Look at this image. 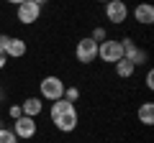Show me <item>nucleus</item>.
I'll list each match as a JSON object with an SVG mask.
<instances>
[{
  "mask_svg": "<svg viewBox=\"0 0 154 143\" xmlns=\"http://www.w3.org/2000/svg\"><path fill=\"white\" fill-rule=\"evenodd\" d=\"M98 3H108V0H98Z\"/></svg>",
  "mask_w": 154,
  "mask_h": 143,
  "instance_id": "23",
  "label": "nucleus"
},
{
  "mask_svg": "<svg viewBox=\"0 0 154 143\" xmlns=\"http://www.w3.org/2000/svg\"><path fill=\"white\" fill-rule=\"evenodd\" d=\"M146 87L154 89V72H146Z\"/></svg>",
  "mask_w": 154,
  "mask_h": 143,
  "instance_id": "19",
  "label": "nucleus"
},
{
  "mask_svg": "<svg viewBox=\"0 0 154 143\" xmlns=\"http://www.w3.org/2000/svg\"><path fill=\"white\" fill-rule=\"evenodd\" d=\"M105 36H108V33H105V28H95V31H93V36H90V39H93V41H105Z\"/></svg>",
  "mask_w": 154,
  "mask_h": 143,
  "instance_id": "16",
  "label": "nucleus"
},
{
  "mask_svg": "<svg viewBox=\"0 0 154 143\" xmlns=\"http://www.w3.org/2000/svg\"><path fill=\"white\" fill-rule=\"evenodd\" d=\"M134 18H136L141 26H149V23L154 21V8L149 5V3H139V5L134 8Z\"/></svg>",
  "mask_w": 154,
  "mask_h": 143,
  "instance_id": "10",
  "label": "nucleus"
},
{
  "mask_svg": "<svg viewBox=\"0 0 154 143\" xmlns=\"http://www.w3.org/2000/svg\"><path fill=\"white\" fill-rule=\"evenodd\" d=\"M13 133H16V138H33L36 136V118H16V128H13Z\"/></svg>",
  "mask_w": 154,
  "mask_h": 143,
  "instance_id": "8",
  "label": "nucleus"
},
{
  "mask_svg": "<svg viewBox=\"0 0 154 143\" xmlns=\"http://www.w3.org/2000/svg\"><path fill=\"white\" fill-rule=\"evenodd\" d=\"M75 54H77V61H82V64L95 61V59H98V41H93L90 36H88V39H80V41H77Z\"/></svg>",
  "mask_w": 154,
  "mask_h": 143,
  "instance_id": "4",
  "label": "nucleus"
},
{
  "mask_svg": "<svg viewBox=\"0 0 154 143\" xmlns=\"http://www.w3.org/2000/svg\"><path fill=\"white\" fill-rule=\"evenodd\" d=\"M31 3H36V5H44V3H49V0H31Z\"/></svg>",
  "mask_w": 154,
  "mask_h": 143,
  "instance_id": "21",
  "label": "nucleus"
},
{
  "mask_svg": "<svg viewBox=\"0 0 154 143\" xmlns=\"http://www.w3.org/2000/svg\"><path fill=\"white\" fill-rule=\"evenodd\" d=\"M38 16H41V5H36V3H31V0H26V3H21V5H18V21H21L23 26L36 23Z\"/></svg>",
  "mask_w": 154,
  "mask_h": 143,
  "instance_id": "7",
  "label": "nucleus"
},
{
  "mask_svg": "<svg viewBox=\"0 0 154 143\" xmlns=\"http://www.w3.org/2000/svg\"><path fill=\"white\" fill-rule=\"evenodd\" d=\"M98 56L108 64H116V61L123 59V49H121V41H100L98 44Z\"/></svg>",
  "mask_w": 154,
  "mask_h": 143,
  "instance_id": "3",
  "label": "nucleus"
},
{
  "mask_svg": "<svg viewBox=\"0 0 154 143\" xmlns=\"http://www.w3.org/2000/svg\"><path fill=\"white\" fill-rule=\"evenodd\" d=\"M8 41H11V36H8V33H0V51H5Z\"/></svg>",
  "mask_w": 154,
  "mask_h": 143,
  "instance_id": "18",
  "label": "nucleus"
},
{
  "mask_svg": "<svg viewBox=\"0 0 154 143\" xmlns=\"http://www.w3.org/2000/svg\"><path fill=\"white\" fill-rule=\"evenodd\" d=\"M51 123L57 125V130L62 133H72L77 128V110H75V102H69V100H54L51 102Z\"/></svg>",
  "mask_w": 154,
  "mask_h": 143,
  "instance_id": "1",
  "label": "nucleus"
},
{
  "mask_svg": "<svg viewBox=\"0 0 154 143\" xmlns=\"http://www.w3.org/2000/svg\"><path fill=\"white\" fill-rule=\"evenodd\" d=\"M5 61H8V56H5V51H0V69L5 66Z\"/></svg>",
  "mask_w": 154,
  "mask_h": 143,
  "instance_id": "20",
  "label": "nucleus"
},
{
  "mask_svg": "<svg viewBox=\"0 0 154 143\" xmlns=\"http://www.w3.org/2000/svg\"><path fill=\"white\" fill-rule=\"evenodd\" d=\"M23 112H21V105H11V118L16 120V118H21Z\"/></svg>",
  "mask_w": 154,
  "mask_h": 143,
  "instance_id": "17",
  "label": "nucleus"
},
{
  "mask_svg": "<svg viewBox=\"0 0 154 143\" xmlns=\"http://www.w3.org/2000/svg\"><path fill=\"white\" fill-rule=\"evenodd\" d=\"M64 100H69V102H75L77 97H80V89L77 87H64V95H62Z\"/></svg>",
  "mask_w": 154,
  "mask_h": 143,
  "instance_id": "15",
  "label": "nucleus"
},
{
  "mask_svg": "<svg viewBox=\"0 0 154 143\" xmlns=\"http://www.w3.org/2000/svg\"><path fill=\"white\" fill-rule=\"evenodd\" d=\"M0 128H3V120H0Z\"/></svg>",
  "mask_w": 154,
  "mask_h": 143,
  "instance_id": "24",
  "label": "nucleus"
},
{
  "mask_svg": "<svg viewBox=\"0 0 154 143\" xmlns=\"http://www.w3.org/2000/svg\"><path fill=\"white\" fill-rule=\"evenodd\" d=\"M116 74L118 77H123V79H128L134 74V64L128 59H121V61H116Z\"/></svg>",
  "mask_w": 154,
  "mask_h": 143,
  "instance_id": "13",
  "label": "nucleus"
},
{
  "mask_svg": "<svg viewBox=\"0 0 154 143\" xmlns=\"http://www.w3.org/2000/svg\"><path fill=\"white\" fill-rule=\"evenodd\" d=\"M38 92H41L44 100H49V102L62 100V95H64V82H62L59 77H54V74H49V77H44L38 82Z\"/></svg>",
  "mask_w": 154,
  "mask_h": 143,
  "instance_id": "2",
  "label": "nucleus"
},
{
  "mask_svg": "<svg viewBox=\"0 0 154 143\" xmlns=\"http://www.w3.org/2000/svg\"><path fill=\"white\" fill-rule=\"evenodd\" d=\"M0 143H18L16 133L8 130V128H0Z\"/></svg>",
  "mask_w": 154,
  "mask_h": 143,
  "instance_id": "14",
  "label": "nucleus"
},
{
  "mask_svg": "<svg viewBox=\"0 0 154 143\" xmlns=\"http://www.w3.org/2000/svg\"><path fill=\"white\" fill-rule=\"evenodd\" d=\"M121 49H123V59H128L134 66L146 61V51L139 49V46L134 44V39H121Z\"/></svg>",
  "mask_w": 154,
  "mask_h": 143,
  "instance_id": "6",
  "label": "nucleus"
},
{
  "mask_svg": "<svg viewBox=\"0 0 154 143\" xmlns=\"http://www.w3.org/2000/svg\"><path fill=\"white\" fill-rule=\"evenodd\" d=\"M139 123H144V125H152L154 123V105L152 102H144L139 107Z\"/></svg>",
  "mask_w": 154,
  "mask_h": 143,
  "instance_id": "12",
  "label": "nucleus"
},
{
  "mask_svg": "<svg viewBox=\"0 0 154 143\" xmlns=\"http://www.w3.org/2000/svg\"><path fill=\"white\" fill-rule=\"evenodd\" d=\"M41 110H44V102L38 97H28V100H23V105H21V112L26 118H36Z\"/></svg>",
  "mask_w": 154,
  "mask_h": 143,
  "instance_id": "11",
  "label": "nucleus"
},
{
  "mask_svg": "<svg viewBox=\"0 0 154 143\" xmlns=\"http://www.w3.org/2000/svg\"><path fill=\"white\" fill-rule=\"evenodd\" d=\"M105 18H108L110 23H116V26H121L128 18L126 3H123V0H108V3H105Z\"/></svg>",
  "mask_w": 154,
  "mask_h": 143,
  "instance_id": "5",
  "label": "nucleus"
},
{
  "mask_svg": "<svg viewBox=\"0 0 154 143\" xmlns=\"http://www.w3.org/2000/svg\"><path fill=\"white\" fill-rule=\"evenodd\" d=\"M26 51H28L26 41L18 39V36H11V41H8V46H5V56L8 59H21V56H26Z\"/></svg>",
  "mask_w": 154,
  "mask_h": 143,
  "instance_id": "9",
  "label": "nucleus"
},
{
  "mask_svg": "<svg viewBox=\"0 0 154 143\" xmlns=\"http://www.w3.org/2000/svg\"><path fill=\"white\" fill-rule=\"evenodd\" d=\"M8 3H13V5H21V3H26V0H8Z\"/></svg>",
  "mask_w": 154,
  "mask_h": 143,
  "instance_id": "22",
  "label": "nucleus"
}]
</instances>
